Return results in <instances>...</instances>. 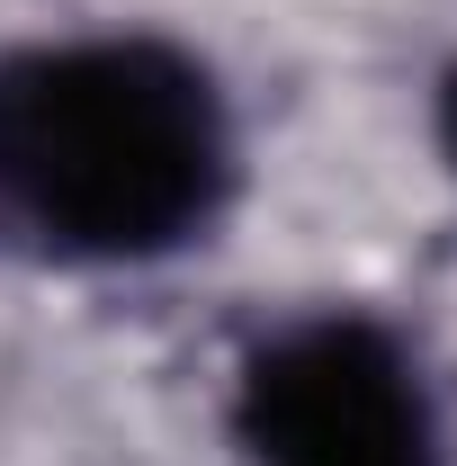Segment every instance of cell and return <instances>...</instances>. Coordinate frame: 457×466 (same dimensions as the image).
Here are the masks:
<instances>
[{
  "instance_id": "1",
  "label": "cell",
  "mask_w": 457,
  "mask_h": 466,
  "mask_svg": "<svg viewBox=\"0 0 457 466\" xmlns=\"http://www.w3.org/2000/svg\"><path fill=\"white\" fill-rule=\"evenodd\" d=\"M233 198V108L171 36L0 55V216L63 260H171Z\"/></svg>"
},
{
  "instance_id": "2",
  "label": "cell",
  "mask_w": 457,
  "mask_h": 466,
  "mask_svg": "<svg viewBox=\"0 0 457 466\" xmlns=\"http://www.w3.org/2000/svg\"><path fill=\"white\" fill-rule=\"evenodd\" d=\"M233 440L251 466H449L421 359L368 314L279 323L233 377Z\"/></svg>"
},
{
  "instance_id": "3",
  "label": "cell",
  "mask_w": 457,
  "mask_h": 466,
  "mask_svg": "<svg viewBox=\"0 0 457 466\" xmlns=\"http://www.w3.org/2000/svg\"><path fill=\"white\" fill-rule=\"evenodd\" d=\"M440 153H449V162H457V72H449V81H440Z\"/></svg>"
}]
</instances>
